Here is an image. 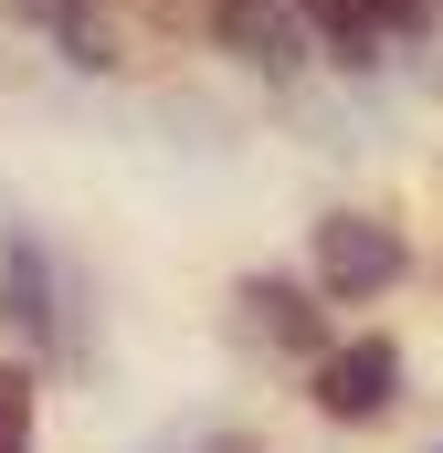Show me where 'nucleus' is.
I'll list each match as a JSON object with an SVG mask.
<instances>
[{"label": "nucleus", "mask_w": 443, "mask_h": 453, "mask_svg": "<svg viewBox=\"0 0 443 453\" xmlns=\"http://www.w3.org/2000/svg\"><path fill=\"white\" fill-rule=\"evenodd\" d=\"M0 453H32V380L0 369Z\"/></svg>", "instance_id": "nucleus-6"}, {"label": "nucleus", "mask_w": 443, "mask_h": 453, "mask_svg": "<svg viewBox=\"0 0 443 453\" xmlns=\"http://www.w3.org/2000/svg\"><path fill=\"white\" fill-rule=\"evenodd\" d=\"M391 390H401V348H391V338L317 348V411H328V422H380Z\"/></svg>", "instance_id": "nucleus-3"}, {"label": "nucleus", "mask_w": 443, "mask_h": 453, "mask_svg": "<svg viewBox=\"0 0 443 453\" xmlns=\"http://www.w3.org/2000/svg\"><path fill=\"white\" fill-rule=\"evenodd\" d=\"M212 21H222V42H232L253 74H275V85L317 64V32H307L296 0H212Z\"/></svg>", "instance_id": "nucleus-4"}, {"label": "nucleus", "mask_w": 443, "mask_h": 453, "mask_svg": "<svg viewBox=\"0 0 443 453\" xmlns=\"http://www.w3.org/2000/svg\"><path fill=\"white\" fill-rule=\"evenodd\" d=\"M243 317H253V338H275V348H328L317 338V306H307L296 285H275V274L243 285Z\"/></svg>", "instance_id": "nucleus-5"}, {"label": "nucleus", "mask_w": 443, "mask_h": 453, "mask_svg": "<svg viewBox=\"0 0 443 453\" xmlns=\"http://www.w3.org/2000/svg\"><path fill=\"white\" fill-rule=\"evenodd\" d=\"M317 285L328 296H380V285H401V232L369 222V211H328L317 222Z\"/></svg>", "instance_id": "nucleus-1"}, {"label": "nucleus", "mask_w": 443, "mask_h": 453, "mask_svg": "<svg viewBox=\"0 0 443 453\" xmlns=\"http://www.w3.org/2000/svg\"><path fill=\"white\" fill-rule=\"evenodd\" d=\"M369 21H380V42H401V32H423L433 21V0H359Z\"/></svg>", "instance_id": "nucleus-7"}, {"label": "nucleus", "mask_w": 443, "mask_h": 453, "mask_svg": "<svg viewBox=\"0 0 443 453\" xmlns=\"http://www.w3.org/2000/svg\"><path fill=\"white\" fill-rule=\"evenodd\" d=\"M0 327L21 348H64V285L21 222H0Z\"/></svg>", "instance_id": "nucleus-2"}]
</instances>
